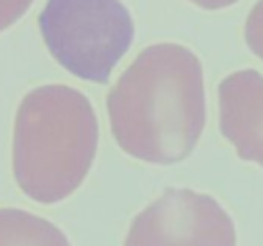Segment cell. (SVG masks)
<instances>
[{
  "label": "cell",
  "mask_w": 263,
  "mask_h": 246,
  "mask_svg": "<svg viewBox=\"0 0 263 246\" xmlns=\"http://www.w3.org/2000/svg\"><path fill=\"white\" fill-rule=\"evenodd\" d=\"M106 106L112 135L126 155L159 166L180 162L205 126L200 59L179 44L150 45L117 79Z\"/></svg>",
  "instance_id": "obj_1"
},
{
  "label": "cell",
  "mask_w": 263,
  "mask_h": 246,
  "mask_svg": "<svg viewBox=\"0 0 263 246\" xmlns=\"http://www.w3.org/2000/svg\"><path fill=\"white\" fill-rule=\"evenodd\" d=\"M98 117L80 90L34 88L22 99L13 137V173L31 199L52 205L87 178L98 149Z\"/></svg>",
  "instance_id": "obj_2"
},
{
  "label": "cell",
  "mask_w": 263,
  "mask_h": 246,
  "mask_svg": "<svg viewBox=\"0 0 263 246\" xmlns=\"http://www.w3.org/2000/svg\"><path fill=\"white\" fill-rule=\"evenodd\" d=\"M38 24L56 61L92 83L108 81L134 40V20L121 0H47Z\"/></svg>",
  "instance_id": "obj_3"
},
{
  "label": "cell",
  "mask_w": 263,
  "mask_h": 246,
  "mask_svg": "<svg viewBox=\"0 0 263 246\" xmlns=\"http://www.w3.org/2000/svg\"><path fill=\"white\" fill-rule=\"evenodd\" d=\"M124 246H236V230L215 198L168 189L132 221Z\"/></svg>",
  "instance_id": "obj_4"
},
{
  "label": "cell",
  "mask_w": 263,
  "mask_h": 246,
  "mask_svg": "<svg viewBox=\"0 0 263 246\" xmlns=\"http://www.w3.org/2000/svg\"><path fill=\"white\" fill-rule=\"evenodd\" d=\"M220 131L238 156L263 167V76L258 70L233 72L218 85Z\"/></svg>",
  "instance_id": "obj_5"
},
{
  "label": "cell",
  "mask_w": 263,
  "mask_h": 246,
  "mask_svg": "<svg viewBox=\"0 0 263 246\" xmlns=\"http://www.w3.org/2000/svg\"><path fill=\"white\" fill-rule=\"evenodd\" d=\"M0 246H70L56 224L20 209H0Z\"/></svg>",
  "instance_id": "obj_6"
},
{
  "label": "cell",
  "mask_w": 263,
  "mask_h": 246,
  "mask_svg": "<svg viewBox=\"0 0 263 246\" xmlns=\"http://www.w3.org/2000/svg\"><path fill=\"white\" fill-rule=\"evenodd\" d=\"M245 42L263 61V0H258L245 20Z\"/></svg>",
  "instance_id": "obj_7"
},
{
  "label": "cell",
  "mask_w": 263,
  "mask_h": 246,
  "mask_svg": "<svg viewBox=\"0 0 263 246\" xmlns=\"http://www.w3.org/2000/svg\"><path fill=\"white\" fill-rule=\"evenodd\" d=\"M34 0H0V33L18 22Z\"/></svg>",
  "instance_id": "obj_8"
},
{
  "label": "cell",
  "mask_w": 263,
  "mask_h": 246,
  "mask_svg": "<svg viewBox=\"0 0 263 246\" xmlns=\"http://www.w3.org/2000/svg\"><path fill=\"white\" fill-rule=\"evenodd\" d=\"M195 6L202 9H208V11H218V9L229 8V6L236 4L238 0H190Z\"/></svg>",
  "instance_id": "obj_9"
}]
</instances>
